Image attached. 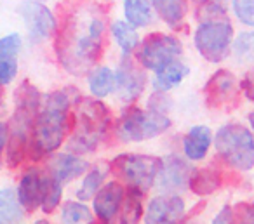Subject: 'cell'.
<instances>
[{"label":"cell","instance_id":"277c9868","mask_svg":"<svg viewBox=\"0 0 254 224\" xmlns=\"http://www.w3.org/2000/svg\"><path fill=\"white\" fill-rule=\"evenodd\" d=\"M108 108L99 101L85 99L78 106L77 130L68 143L71 153H91L98 148L106 127H108Z\"/></svg>","mask_w":254,"mask_h":224},{"label":"cell","instance_id":"f1b7e54d","mask_svg":"<svg viewBox=\"0 0 254 224\" xmlns=\"http://www.w3.org/2000/svg\"><path fill=\"white\" fill-rule=\"evenodd\" d=\"M233 51H235L239 61L254 63V32L240 33L239 39L233 44Z\"/></svg>","mask_w":254,"mask_h":224},{"label":"cell","instance_id":"e0dca14e","mask_svg":"<svg viewBox=\"0 0 254 224\" xmlns=\"http://www.w3.org/2000/svg\"><path fill=\"white\" fill-rule=\"evenodd\" d=\"M87 168H89L87 162L70 153L58 155V157L51 162V175H53L58 182H61V184L73 181L75 177H80L82 174L87 172Z\"/></svg>","mask_w":254,"mask_h":224},{"label":"cell","instance_id":"ffe728a7","mask_svg":"<svg viewBox=\"0 0 254 224\" xmlns=\"http://www.w3.org/2000/svg\"><path fill=\"white\" fill-rule=\"evenodd\" d=\"M223 182V175L219 170L212 167L207 168H200V170H195L190 175V189L195 195H209V193H214L216 189L221 186Z\"/></svg>","mask_w":254,"mask_h":224},{"label":"cell","instance_id":"d590c367","mask_svg":"<svg viewBox=\"0 0 254 224\" xmlns=\"http://www.w3.org/2000/svg\"><path fill=\"white\" fill-rule=\"evenodd\" d=\"M233 219H235V214H233L232 207L225 205V207H223L221 212H219L218 216L214 217V221H212V223H216V224H221V223H233Z\"/></svg>","mask_w":254,"mask_h":224},{"label":"cell","instance_id":"3957f363","mask_svg":"<svg viewBox=\"0 0 254 224\" xmlns=\"http://www.w3.org/2000/svg\"><path fill=\"white\" fill-rule=\"evenodd\" d=\"M40 112V94L30 82H23L16 91V112L7 129V164L18 167L26 157L35 118Z\"/></svg>","mask_w":254,"mask_h":224},{"label":"cell","instance_id":"8fae6325","mask_svg":"<svg viewBox=\"0 0 254 224\" xmlns=\"http://www.w3.org/2000/svg\"><path fill=\"white\" fill-rule=\"evenodd\" d=\"M146 77L129 57H124L119 70L115 73V85L113 91L124 103H131L138 99L145 91Z\"/></svg>","mask_w":254,"mask_h":224},{"label":"cell","instance_id":"d4e9b609","mask_svg":"<svg viewBox=\"0 0 254 224\" xmlns=\"http://www.w3.org/2000/svg\"><path fill=\"white\" fill-rule=\"evenodd\" d=\"M113 85H115V73L108 66L96 68L89 77V89L96 98H105L113 92Z\"/></svg>","mask_w":254,"mask_h":224},{"label":"cell","instance_id":"7402d4cb","mask_svg":"<svg viewBox=\"0 0 254 224\" xmlns=\"http://www.w3.org/2000/svg\"><path fill=\"white\" fill-rule=\"evenodd\" d=\"M152 7L159 12V16L173 28H178L185 18L183 0H150Z\"/></svg>","mask_w":254,"mask_h":224},{"label":"cell","instance_id":"4fadbf2b","mask_svg":"<svg viewBox=\"0 0 254 224\" xmlns=\"http://www.w3.org/2000/svg\"><path fill=\"white\" fill-rule=\"evenodd\" d=\"M51 175L44 174L39 168H30L25 175H23L21 182L18 188V198L19 203L25 210L33 212L42 205L44 195H46L47 184H49Z\"/></svg>","mask_w":254,"mask_h":224},{"label":"cell","instance_id":"5b68a950","mask_svg":"<svg viewBox=\"0 0 254 224\" xmlns=\"http://www.w3.org/2000/svg\"><path fill=\"white\" fill-rule=\"evenodd\" d=\"M214 144L218 153L237 170H251L254 167V137L247 127L240 123L223 125L216 132Z\"/></svg>","mask_w":254,"mask_h":224},{"label":"cell","instance_id":"4316f807","mask_svg":"<svg viewBox=\"0 0 254 224\" xmlns=\"http://www.w3.org/2000/svg\"><path fill=\"white\" fill-rule=\"evenodd\" d=\"M141 196L143 193L138 191V189H129V195H124L122 200V223H138L143 216V205H141Z\"/></svg>","mask_w":254,"mask_h":224},{"label":"cell","instance_id":"5bb4252c","mask_svg":"<svg viewBox=\"0 0 254 224\" xmlns=\"http://www.w3.org/2000/svg\"><path fill=\"white\" fill-rule=\"evenodd\" d=\"M185 216V202L176 195H160L150 202L145 214V223L167 224L178 223Z\"/></svg>","mask_w":254,"mask_h":224},{"label":"cell","instance_id":"6da1fadb","mask_svg":"<svg viewBox=\"0 0 254 224\" xmlns=\"http://www.w3.org/2000/svg\"><path fill=\"white\" fill-rule=\"evenodd\" d=\"M103 35L105 18L99 14L87 16L84 28H80L77 21L68 25L58 42V53L63 66L75 75H84L91 70L103 53Z\"/></svg>","mask_w":254,"mask_h":224},{"label":"cell","instance_id":"30bf717a","mask_svg":"<svg viewBox=\"0 0 254 224\" xmlns=\"http://www.w3.org/2000/svg\"><path fill=\"white\" fill-rule=\"evenodd\" d=\"M18 12L25 21V25L28 26L30 37L33 40L49 39L56 30V19H54L53 12L40 2L25 0L19 4Z\"/></svg>","mask_w":254,"mask_h":224},{"label":"cell","instance_id":"2e32d148","mask_svg":"<svg viewBox=\"0 0 254 224\" xmlns=\"http://www.w3.org/2000/svg\"><path fill=\"white\" fill-rule=\"evenodd\" d=\"M237 96V80L230 71L219 70L211 77L205 85V98L211 108L230 106V101Z\"/></svg>","mask_w":254,"mask_h":224},{"label":"cell","instance_id":"7a4b0ae2","mask_svg":"<svg viewBox=\"0 0 254 224\" xmlns=\"http://www.w3.org/2000/svg\"><path fill=\"white\" fill-rule=\"evenodd\" d=\"M70 91H56L47 96L46 106L39 112L32 130V155L33 158H40L47 153H53L64 141L70 129Z\"/></svg>","mask_w":254,"mask_h":224},{"label":"cell","instance_id":"8d00e7d4","mask_svg":"<svg viewBox=\"0 0 254 224\" xmlns=\"http://www.w3.org/2000/svg\"><path fill=\"white\" fill-rule=\"evenodd\" d=\"M5 143H7V125L0 122V155L4 151Z\"/></svg>","mask_w":254,"mask_h":224},{"label":"cell","instance_id":"83f0119b","mask_svg":"<svg viewBox=\"0 0 254 224\" xmlns=\"http://www.w3.org/2000/svg\"><path fill=\"white\" fill-rule=\"evenodd\" d=\"M61 219L66 224H78V223H94L91 210L84 203L66 202L61 210Z\"/></svg>","mask_w":254,"mask_h":224},{"label":"cell","instance_id":"f35d334b","mask_svg":"<svg viewBox=\"0 0 254 224\" xmlns=\"http://www.w3.org/2000/svg\"><path fill=\"white\" fill-rule=\"evenodd\" d=\"M249 123H251V127H253V129H254V112L249 115Z\"/></svg>","mask_w":254,"mask_h":224},{"label":"cell","instance_id":"ac0fdd59","mask_svg":"<svg viewBox=\"0 0 254 224\" xmlns=\"http://www.w3.org/2000/svg\"><path fill=\"white\" fill-rule=\"evenodd\" d=\"M211 141H212V134L209 127L205 125L193 127L183 139V151L187 155V158H190L193 162L205 158L209 146H211Z\"/></svg>","mask_w":254,"mask_h":224},{"label":"cell","instance_id":"9a60e30c","mask_svg":"<svg viewBox=\"0 0 254 224\" xmlns=\"http://www.w3.org/2000/svg\"><path fill=\"white\" fill-rule=\"evenodd\" d=\"M124 195H126V189L117 181H112L103 188H99L94 195V203H92L98 219L103 223H112L119 214Z\"/></svg>","mask_w":254,"mask_h":224},{"label":"cell","instance_id":"ab89813d","mask_svg":"<svg viewBox=\"0 0 254 224\" xmlns=\"http://www.w3.org/2000/svg\"><path fill=\"white\" fill-rule=\"evenodd\" d=\"M193 2H207V0H193Z\"/></svg>","mask_w":254,"mask_h":224},{"label":"cell","instance_id":"52a82bcc","mask_svg":"<svg viewBox=\"0 0 254 224\" xmlns=\"http://www.w3.org/2000/svg\"><path fill=\"white\" fill-rule=\"evenodd\" d=\"M171 127V120L164 113L139 108H129L117 122V134L122 141H146L166 132Z\"/></svg>","mask_w":254,"mask_h":224},{"label":"cell","instance_id":"7c38bea8","mask_svg":"<svg viewBox=\"0 0 254 224\" xmlns=\"http://www.w3.org/2000/svg\"><path fill=\"white\" fill-rule=\"evenodd\" d=\"M191 175V168L183 158L178 155H169L162 160L160 170L157 174V186L164 193H176L188 186Z\"/></svg>","mask_w":254,"mask_h":224},{"label":"cell","instance_id":"cb8c5ba5","mask_svg":"<svg viewBox=\"0 0 254 224\" xmlns=\"http://www.w3.org/2000/svg\"><path fill=\"white\" fill-rule=\"evenodd\" d=\"M112 33H113V39L117 40V44H119V47L122 49V53L126 54V56H129V54L138 47L139 37H138V33H136V28L129 25L127 21L113 23Z\"/></svg>","mask_w":254,"mask_h":224},{"label":"cell","instance_id":"8992f818","mask_svg":"<svg viewBox=\"0 0 254 224\" xmlns=\"http://www.w3.org/2000/svg\"><path fill=\"white\" fill-rule=\"evenodd\" d=\"M162 160L150 155H119L112 162L110 168L117 177L124 179L129 184V188L138 189L145 193L152 188L155 182L157 174L160 170Z\"/></svg>","mask_w":254,"mask_h":224},{"label":"cell","instance_id":"484cf974","mask_svg":"<svg viewBox=\"0 0 254 224\" xmlns=\"http://www.w3.org/2000/svg\"><path fill=\"white\" fill-rule=\"evenodd\" d=\"M106 174H108V167L103 164L96 165L94 168L89 170V174L85 175V179L82 181V186L77 191V198L85 202V200L92 198V196L98 193V189L103 186V181H105Z\"/></svg>","mask_w":254,"mask_h":224},{"label":"cell","instance_id":"74e56055","mask_svg":"<svg viewBox=\"0 0 254 224\" xmlns=\"http://www.w3.org/2000/svg\"><path fill=\"white\" fill-rule=\"evenodd\" d=\"M244 207H246V212H244V216H242L244 223H254V203L244 205Z\"/></svg>","mask_w":254,"mask_h":224},{"label":"cell","instance_id":"d6986e66","mask_svg":"<svg viewBox=\"0 0 254 224\" xmlns=\"http://www.w3.org/2000/svg\"><path fill=\"white\" fill-rule=\"evenodd\" d=\"M190 70H188L187 64L180 63L178 59L167 63L166 66H162L160 70H157V75L153 78V87L159 92L171 91L173 87L180 85L183 82L185 77H188Z\"/></svg>","mask_w":254,"mask_h":224},{"label":"cell","instance_id":"836d02e7","mask_svg":"<svg viewBox=\"0 0 254 224\" xmlns=\"http://www.w3.org/2000/svg\"><path fill=\"white\" fill-rule=\"evenodd\" d=\"M240 89H242L244 96H246L247 99L254 101V70L249 71V73L242 78V82H240Z\"/></svg>","mask_w":254,"mask_h":224},{"label":"cell","instance_id":"f546056e","mask_svg":"<svg viewBox=\"0 0 254 224\" xmlns=\"http://www.w3.org/2000/svg\"><path fill=\"white\" fill-rule=\"evenodd\" d=\"M61 195H63V184L58 182L56 179L51 175L49 179V184H47V189H46V195H44V200H42V210L44 212H53L61 202Z\"/></svg>","mask_w":254,"mask_h":224},{"label":"cell","instance_id":"44dd1931","mask_svg":"<svg viewBox=\"0 0 254 224\" xmlns=\"http://www.w3.org/2000/svg\"><path fill=\"white\" fill-rule=\"evenodd\" d=\"M124 12H126L127 23L134 28L150 25L153 19V9L150 0H126Z\"/></svg>","mask_w":254,"mask_h":224},{"label":"cell","instance_id":"e575fe53","mask_svg":"<svg viewBox=\"0 0 254 224\" xmlns=\"http://www.w3.org/2000/svg\"><path fill=\"white\" fill-rule=\"evenodd\" d=\"M167 105H169V101L166 99V96L160 92V94H155L152 98V101H150V110H155V112H160L164 113L167 108Z\"/></svg>","mask_w":254,"mask_h":224},{"label":"cell","instance_id":"603a6c76","mask_svg":"<svg viewBox=\"0 0 254 224\" xmlns=\"http://www.w3.org/2000/svg\"><path fill=\"white\" fill-rule=\"evenodd\" d=\"M23 219V209L18 193L12 189L0 191V223H19Z\"/></svg>","mask_w":254,"mask_h":224},{"label":"cell","instance_id":"d6a6232c","mask_svg":"<svg viewBox=\"0 0 254 224\" xmlns=\"http://www.w3.org/2000/svg\"><path fill=\"white\" fill-rule=\"evenodd\" d=\"M18 73V64L12 59L0 61V85H5L12 80Z\"/></svg>","mask_w":254,"mask_h":224},{"label":"cell","instance_id":"9c48e42d","mask_svg":"<svg viewBox=\"0 0 254 224\" xmlns=\"http://www.w3.org/2000/svg\"><path fill=\"white\" fill-rule=\"evenodd\" d=\"M183 53L181 42L173 35L166 33H152L143 40L138 51V61L146 70H160L167 63L178 59Z\"/></svg>","mask_w":254,"mask_h":224},{"label":"cell","instance_id":"4dcf8cb0","mask_svg":"<svg viewBox=\"0 0 254 224\" xmlns=\"http://www.w3.org/2000/svg\"><path fill=\"white\" fill-rule=\"evenodd\" d=\"M233 11L244 25L254 26V0H233Z\"/></svg>","mask_w":254,"mask_h":224},{"label":"cell","instance_id":"60d3db41","mask_svg":"<svg viewBox=\"0 0 254 224\" xmlns=\"http://www.w3.org/2000/svg\"><path fill=\"white\" fill-rule=\"evenodd\" d=\"M0 105H2V92H0Z\"/></svg>","mask_w":254,"mask_h":224},{"label":"cell","instance_id":"1f68e13d","mask_svg":"<svg viewBox=\"0 0 254 224\" xmlns=\"http://www.w3.org/2000/svg\"><path fill=\"white\" fill-rule=\"evenodd\" d=\"M19 47H21V37L18 33H12V35L0 39V61L11 59L14 54H18Z\"/></svg>","mask_w":254,"mask_h":224},{"label":"cell","instance_id":"ba28073f","mask_svg":"<svg viewBox=\"0 0 254 224\" xmlns=\"http://www.w3.org/2000/svg\"><path fill=\"white\" fill-rule=\"evenodd\" d=\"M195 47L204 59L219 63L226 57L233 40V26L228 19L205 21L195 32Z\"/></svg>","mask_w":254,"mask_h":224}]
</instances>
